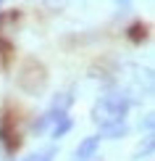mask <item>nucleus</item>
Masks as SVG:
<instances>
[{"label":"nucleus","instance_id":"nucleus-1","mask_svg":"<svg viewBox=\"0 0 155 161\" xmlns=\"http://www.w3.org/2000/svg\"><path fill=\"white\" fill-rule=\"evenodd\" d=\"M129 108H132V100L124 92H113V95H105L95 103L92 116H95V122L100 127H105V124H113V122H124Z\"/></svg>","mask_w":155,"mask_h":161},{"label":"nucleus","instance_id":"nucleus-2","mask_svg":"<svg viewBox=\"0 0 155 161\" xmlns=\"http://www.w3.org/2000/svg\"><path fill=\"white\" fill-rule=\"evenodd\" d=\"M0 140H3L5 145V153H16L18 145H21V140H18V130H16V122H13V116L8 111L3 114V119H0Z\"/></svg>","mask_w":155,"mask_h":161},{"label":"nucleus","instance_id":"nucleus-3","mask_svg":"<svg viewBox=\"0 0 155 161\" xmlns=\"http://www.w3.org/2000/svg\"><path fill=\"white\" fill-rule=\"evenodd\" d=\"M97 148H100V135H92V137H87L84 143H79V148H76V158H79V161H87V158H92Z\"/></svg>","mask_w":155,"mask_h":161},{"label":"nucleus","instance_id":"nucleus-4","mask_svg":"<svg viewBox=\"0 0 155 161\" xmlns=\"http://www.w3.org/2000/svg\"><path fill=\"white\" fill-rule=\"evenodd\" d=\"M100 132H103L108 140H118V137H124L126 132H129V127H126V122H113V124L100 127Z\"/></svg>","mask_w":155,"mask_h":161},{"label":"nucleus","instance_id":"nucleus-5","mask_svg":"<svg viewBox=\"0 0 155 161\" xmlns=\"http://www.w3.org/2000/svg\"><path fill=\"white\" fill-rule=\"evenodd\" d=\"M69 130H71V116H69V114H60L55 122L50 124V135L53 137H63Z\"/></svg>","mask_w":155,"mask_h":161},{"label":"nucleus","instance_id":"nucleus-6","mask_svg":"<svg viewBox=\"0 0 155 161\" xmlns=\"http://www.w3.org/2000/svg\"><path fill=\"white\" fill-rule=\"evenodd\" d=\"M74 103V98H71V92H60V95L53 98V108H58V111H69V106Z\"/></svg>","mask_w":155,"mask_h":161},{"label":"nucleus","instance_id":"nucleus-7","mask_svg":"<svg viewBox=\"0 0 155 161\" xmlns=\"http://www.w3.org/2000/svg\"><path fill=\"white\" fill-rule=\"evenodd\" d=\"M53 156H55V148H48L45 153H39V156H32V161H53Z\"/></svg>","mask_w":155,"mask_h":161},{"label":"nucleus","instance_id":"nucleus-8","mask_svg":"<svg viewBox=\"0 0 155 161\" xmlns=\"http://www.w3.org/2000/svg\"><path fill=\"white\" fill-rule=\"evenodd\" d=\"M21 161H32V156H29V158H21Z\"/></svg>","mask_w":155,"mask_h":161},{"label":"nucleus","instance_id":"nucleus-9","mask_svg":"<svg viewBox=\"0 0 155 161\" xmlns=\"http://www.w3.org/2000/svg\"><path fill=\"white\" fill-rule=\"evenodd\" d=\"M0 5H3V0H0Z\"/></svg>","mask_w":155,"mask_h":161}]
</instances>
